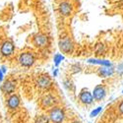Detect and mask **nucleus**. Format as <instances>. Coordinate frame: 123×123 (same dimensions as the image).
Wrapping results in <instances>:
<instances>
[{
	"label": "nucleus",
	"mask_w": 123,
	"mask_h": 123,
	"mask_svg": "<svg viewBox=\"0 0 123 123\" xmlns=\"http://www.w3.org/2000/svg\"><path fill=\"white\" fill-rule=\"evenodd\" d=\"M100 123H123V96L107 105Z\"/></svg>",
	"instance_id": "f257e3e1"
},
{
	"label": "nucleus",
	"mask_w": 123,
	"mask_h": 123,
	"mask_svg": "<svg viewBox=\"0 0 123 123\" xmlns=\"http://www.w3.org/2000/svg\"><path fill=\"white\" fill-rule=\"evenodd\" d=\"M59 48L64 53H72L74 50V43L70 37H63L59 40Z\"/></svg>",
	"instance_id": "f03ea898"
},
{
	"label": "nucleus",
	"mask_w": 123,
	"mask_h": 123,
	"mask_svg": "<svg viewBox=\"0 0 123 123\" xmlns=\"http://www.w3.org/2000/svg\"><path fill=\"white\" fill-rule=\"evenodd\" d=\"M49 118L53 123H61L65 118L64 111L61 108L54 107L53 109H51L50 112H49Z\"/></svg>",
	"instance_id": "7ed1b4c3"
},
{
	"label": "nucleus",
	"mask_w": 123,
	"mask_h": 123,
	"mask_svg": "<svg viewBox=\"0 0 123 123\" xmlns=\"http://www.w3.org/2000/svg\"><path fill=\"white\" fill-rule=\"evenodd\" d=\"M19 62L22 66L30 67L35 63V56L31 52H25L22 53L19 57Z\"/></svg>",
	"instance_id": "20e7f679"
},
{
	"label": "nucleus",
	"mask_w": 123,
	"mask_h": 123,
	"mask_svg": "<svg viewBox=\"0 0 123 123\" xmlns=\"http://www.w3.org/2000/svg\"><path fill=\"white\" fill-rule=\"evenodd\" d=\"M105 95H106V91H105L104 86H101V85L96 86V88L94 89V92H93V96H94V98L96 100L100 101L105 97Z\"/></svg>",
	"instance_id": "39448f33"
},
{
	"label": "nucleus",
	"mask_w": 123,
	"mask_h": 123,
	"mask_svg": "<svg viewBox=\"0 0 123 123\" xmlns=\"http://www.w3.org/2000/svg\"><path fill=\"white\" fill-rule=\"evenodd\" d=\"M34 43L38 47H44L48 44V37L43 34H38L34 37Z\"/></svg>",
	"instance_id": "423d86ee"
},
{
	"label": "nucleus",
	"mask_w": 123,
	"mask_h": 123,
	"mask_svg": "<svg viewBox=\"0 0 123 123\" xmlns=\"http://www.w3.org/2000/svg\"><path fill=\"white\" fill-rule=\"evenodd\" d=\"M79 98H80V100L83 102V104H85V105H91L92 102H93V100L95 99L94 98V96L92 95L89 91H82L81 93H80V96H79Z\"/></svg>",
	"instance_id": "0eeeda50"
},
{
	"label": "nucleus",
	"mask_w": 123,
	"mask_h": 123,
	"mask_svg": "<svg viewBox=\"0 0 123 123\" xmlns=\"http://www.w3.org/2000/svg\"><path fill=\"white\" fill-rule=\"evenodd\" d=\"M0 51L4 56H9L14 52V44L11 42H5L2 43Z\"/></svg>",
	"instance_id": "6e6552de"
},
{
	"label": "nucleus",
	"mask_w": 123,
	"mask_h": 123,
	"mask_svg": "<svg viewBox=\"0 0 123 123\" xmlns=\"http://www.w3.org/2000/svg\"><path fill=\"white\" fill-rule=\"evenodd\" d=\"M59 12L63 16H70L72 13V5L69 2H62L59 5Z\"/></svg>",
	"instance_id": "1a4fd4ad"
},
{
	"label": "nucleus",
	"mask_w": 123,
	"mask_h": 123,
	"mask_svg": "<svg viewBox=\"0 0 123 123\" xmlns=\"http://www.w3.org/2000/svg\"><path fill=\"white\" fill-rule=\"evenodd\" d=\"M37 84L39 88H42V89H48L51 85V81L49 79V77L47 76H42V77H39L37 81Z\"/></svg>",
	"instance_id": "9d476101"
},
{
	"label": "nucleus",
	"mask_w": 123,
	"mask_h": 123,
	"mask_svg": "<svg viewBox=\"0 0 123 123\" xmlns=\"http://www.w3.org/2000/svg\"><path fill=\"white\" fill-rule=\"evenodd\" d=\"M54 104H55V98H54L52 96H50V95L45 96V97L42 99V106H43V108L50 107V106H52Z\"/></svg>",
	"instance_id": "9b49d317"
},
{
	"label": "nucleus",
	"mask_w": 123,
	"mask_h": 123,
	"mask_svg": "<svg viewBox=\"0 0 123 123\" xmlns=\"http://www.w3.org/2000/svg\"><path fill=\"white\" fill-rule=\"evenodd\" d=\"M1 90L4 92V93L11 94L15 91V83L13 81H6L5 83L2 85Z\"/></svg>",
	"instance_id": "f8f14e48"
},
{
	"label": "nucleus",
	"mask_w": 123,
	"mask_h": 123,
	"mask_svg": "<svg viewBox=\"0 0 123 123\" xmlns=\"http://www.w3.org/2000/svg\"><path fill=\"white\" fill-rule=\"evenodd\" d=\"M19 105H20V98H19L18 96L13 95V96H11L9 98V99H8V106H9V108L15 109V108H17L19 106Z\"/></svg>",
	"instance_id": "ddd939ff"
},
{
	"label": "nucleus",
	"mask_w": 123,
	"mask_h": 123,
	"mask_svg": "<svg viewBox=\"0 0 123 123\" xmlns=\"http://www.w3.org/2000/svg\"><path fill=\"white\" fill-rule=\"evenodd\" d=\"M49 119H50L49 116L40 115V116H38V117L36 119V122H35V123H48Z\"/></svg>",
	"instance_id": "4468645a"
},
{
	"label": "nucleus",
	"mask_w": 123,
	"mask_h": 123,
	"mask_svg": "<svg viewBox=\"0 0 123 123\" xmlns=\"http://www.w3.org/2000/svg\"><path fill=\"white\" fill-rule=\"evenodd\" d=\"M64 59V56L62 55V54H56L55 56H54V63H55V65H58L61 61H62Z\"/></svg>",
	"instance_id": "2eb2a0df"
},
{
	"label": "nucleus",
	"mask_w": 123,
	"mask_h": 123,
	"mask_svg": "<svg viewBox=\"0 0 123 123\" xmlns=\"http://www.w3.org/2000/svg\"><path fill=\"white\" fill-rule=\"evenodd\" d=\"M3 71H2V69H0V81H2L3 80Z\"/></svg>",
	"instance_id": "dca6fc26"
},
{
	"label": "nucleus",
	"mask_w": 123,
	"mask_h": 123,
	"mask_svg": "<svg viewBox=\"0 0 123 123\" xmlns=\"http://www.w3.org/2000/svg\"><path fill=\"white\" fill-rule=\"evenodd\" d=\"M1 69H2V71H3V73H5V72H6V69H5V67H4V66H2V68H1Z\"/></svg>",
	"instance_id": "f3484780"
},
{
	"label": "nucleus",
	"mask_w": 123,
	"mask_h": 123,
	"mask_svg": "<svg viewBox=\"0 0 123 123\" xmlns=\"http://www.w3.org/2000/svg\"><path fill=\"white\" fill-rule=\"evenodd\" d=\"M72 123H80V122H79V121H73Z\"/></svg>",
	"instance_id": "a211bd4d"
}]
</instances>
